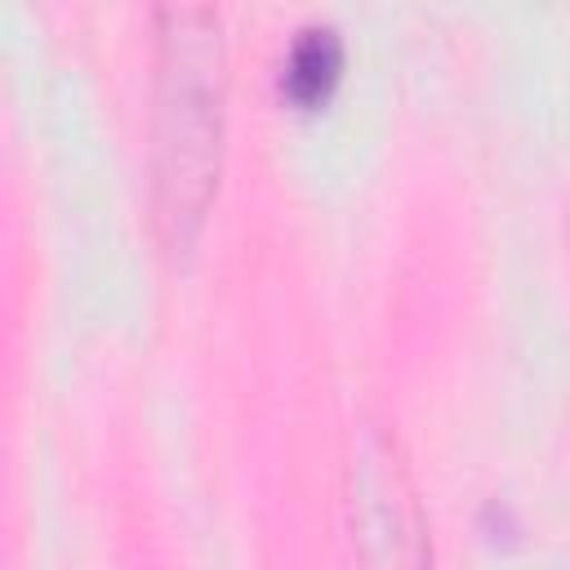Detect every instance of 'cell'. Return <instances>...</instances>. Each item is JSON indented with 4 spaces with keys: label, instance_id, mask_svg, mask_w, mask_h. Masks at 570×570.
I'll use <instances>...</instances> for the list:
<instances>
[{
    "label": "cell",
    "instance_id": "7a4b0ae2",
    "mask_svg": "<svg viewBox=\"0 0 570 570\" xmlns=\"http://www.w3.org/2000/svg\"><path fill=\"white\" fill-rule=\"evenodd\" d=\"M347 530L361 570H432L428 517L387 428H365L347 459Z\"/></svg>",
    "mask_w": 570,
    "mask_h": 570
},
{
    "label": "cell",
    "instance_id": "3957f363",
    "mask_svg": "<svg viewBox=\"0 0 570 570\" xmlns=\"http://www.w3.org/2000/svg\"><path fill=\"white\" fill-rule=\"evenodd\" d=\"M343 76V36L330 22H307L294 31L281 62V94L298 107H316Z\"/></svg>",
    "mask_w": 570,
    "mask_h": 570
},
{
    "label": "cell",
    "instance_id": "6da1fadb",
    "mask_svg": "<svg viewBox=\"0 0 570 570\" xmlns=\"http://www.w3.org/2000/svg\"><path fill=\"white\" fill-rule=\"evenodd\" d=\"M156 218L174 249L200 232L223 151V22L209 4L156 9Z\"/></svg>",
    "mask_w": 570,
    "mask_h": 570
}]
</instances>
